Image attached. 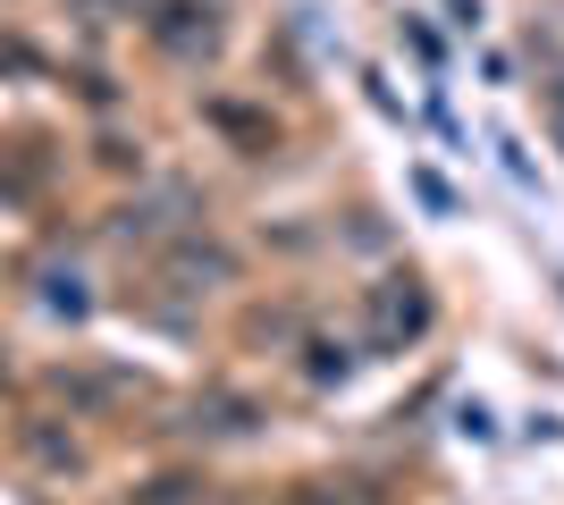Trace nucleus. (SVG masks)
I'll return each mask as SVG.
<instances>
[{"instance_id":"3","label":"nucleus","mask_w":564,"mask_h":505,"mask_svg":"<svg viewBox=\"0 0 564 505\" xmlns=\"http://www.w3.org/2000/svg\"><path fill=\"white\" fill-rule=\"evenodd\" d=\"M556 127H564V85H556Z\"/></svg>"},{"instance_id":"1","label":"nucleus","mask_w":564,"mask_h":505,"mask_svg":"<svg viewBox=\"0 0 564 505\" xmlns=\"http://www.w3.org/2000/svg\"><path fill=\"white\" fill-rule=\"evenodd\" d=\"M371 312H379V337H413V329L430 320V295L413 287V278H404V287H379V304H371Z\"/></svg>"},{"instance_id":"2","label":"nucleus","mask_w":564,"mask_h":505,"mask_svg":"<svg viewBox=\"0 0 564 505\" xmlns=\"http://www.w3.org/2000/svg\"><path fill=\"white\" fill-rule=\"evenodd\" d=\"M194 497V481H152V488H135V505H186Z\"/></svg>"}]
</instances>
